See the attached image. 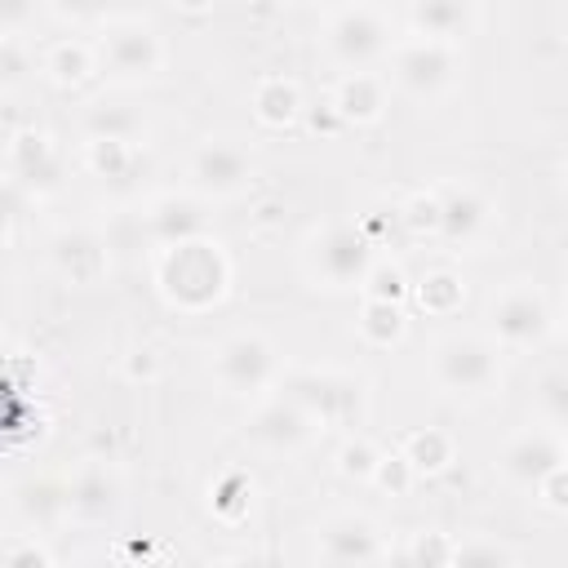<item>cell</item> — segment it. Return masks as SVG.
<instances>
[{"instance_id":"8992f818","label":"cell","mask_w":568,"mask_h":568,"mask_svg":"<svg viewBox=\"0 0 568 568\" xmlns=\"http://www.w3.org/2000/svg\"><path fill=\"white\" fill-rule=\"evenodd\" d=\"M284 399H293L302 413H311L324 430V426H337L355 413L359 382L346 373H333V368H297L284 377Z\"/></svg>"},{"instance_id":"f546056e","label":"cell","mask_w":568,"mask_h":568,"mask_svg":"<svg viewBox=\"0 0 568 568\" xmlns=\"http://www.w3.org/2000/svg\"><path fill=\"white\" fill-rule=\"evenodd\" d=\"M209 497H213V510H217V515H226V519H240V515L248 510L253 484H248V475H240V470H226V475H217V479H213Z\"/></svg>"},{"instance_id":"5bb4252c","label":"cell","mask_w":568,"mask_h":568,"mask_svg":"<svg viewBox=\"0 0 568 568\" xmlns=\"http://www.w3.org/2000/svg\"><path fill=\"white\" fill-rule=\"evenodd\" d=\"M315 430H320V422L311 417V413H302L293 399H271V404H262L248 422H244V435L257 444V448H266V453H302L311 439H315Z\"/></svg>"},{"instance_id":"1f68e13d","label":"cell","mask_w":568,"mask_h":568,"mask_svg":"<svg viewBox=\"0 0 568 568\" xmlns=\"http://www.w3.org/2000/svg\"><path fill=\"white\" fill-rule=\"evenodd\" d=\"M413 466L399 457V453H382L377 457V466H373V475H368V484H377L386 497H408V488H413Z\"/></svg>"},{"instance_id":"6da1fadb","label":"cell","mask_w":568,"mask_h":568,"mask_svg":"<svg viewBox=\"0 0 568 568\" xmlns=\"http://www.w3.org/2000/svg\"><path fill=\"white\" fill-rule=\"evenodd\" d=\"M155 284L169 306H178L186 315H204L231 293V262H226L222 244L209 235H195L182 244H160Z\"/></svg>"},{"instance_id":"f35d334b","label":"cell","mask_w":568,"mask_h":568,"mask_svg":"<svg viewBox=\"0 0 568 568\" xmlns=\"http://www.w3.org/2000/svg\"><path fill=\"white\" fill-rule=\"evenodd\" d=\"M160 351L155 346H133L129 355H124V377L129 382H155L160 377Z\"/></svg>"},{"instance_id":"484cf974","label":"cell","mask_w":568,"mask_h":568,"mask_svg":"<svg viewBox=\"0 0 568 568\" xmlns=\"http://www.w3.org/2000/svg\"><path fill=\"white\" fill-rule=\"evenodd\" d=\"M44 75H49L58 89H75V84H84V80L93 75V53H89V44H80V40H62V44H53V49L44 53Z\"/></svg>"},{"instance_id":"3957f363","label":"cell","mask_w":568,"mask_h":568,"mask_svg":"<svg viewBox=\"0 0 568 568\" xmlns=\"http://www.w3.org/2000/svg\"><path fill=\"white\" fill-rule=\"evenodd\" d=\"M368 262H373V240H368V231L346 226V222L324 226V231L306 244V271H311L324 288H359Z\"/></svg>"},{"instance_id":"d4e9b609","label":"cell","mask_w":568,"mask_h":568,"mask_svg":"<svg viewBox=\"0 0 568 568\" xmlns=\"http://www.w3.org/2000/svg\"><path fill=\"white\" fill-rule=\"evenodd\" d=\"M84 164L102 182H124L138 169V151H133V142H120V138H89Z\"/></svg>"},{"instance_id":"9c48e42d","label":"cell","mask_w":568,"mask_h":568,"mask_svg":"<svg viewBox=\"0 0 568 568\" xmlns=\"http://www.w3.org/2000/svg\"><path fill=\"white\" fill-rule=\"evenodd\" d=\"M386 44H390L386 22H382L373 9H364V4L342 9V13L324 27V49H328V58L342 62V67H355V71H364L368 62H377V58L386 53Z\"/></svg>"},{"instance_id":"7402d4cb","label":"cell","mask_w":568,"mask_h":568,"mask_svg":"<svg viewBox=\"0 0 568 568\" xmlns=\"http://www.w3.org/2000/svg\"><path fill=\"white\" fill-rule=\"evenodd\" d=\"M399 457L413 466V475H444L457 457V444L448 430L439 426H422V430H408L404 444H399Z\"/></svg>"},{"instance_id":"8fae6325","label":"cell","mask_w":568,"mask_h":568,"mask_svg":"<svg viewBox=\"0 0 568 568\" xmlns=\"http://www.w3.org/2000/svg\"><path fill=\"white\" fill-rule=\"evenodd\" d=\"M4 169H9V182L18 191H31V195H49L62 182V160H58L49 133H40V129H18L9 138Z\"/></svg>"},{"instance_id":"d6986e66","label":"cell","mask_w":568,"mask_h":568,"mask_svg":"<svg viewBox=\"0 0 568 568\" xmlns=\"http://www.w3.org/2000/svg\"><path fill=\"white\" fill-rule=\"evenodd\" d=\"M204 231H209V222L191 195H160L146 204V235L155 244H182V240H195Z\"/></svg>"},{"instance_id":"5b68a950","label":"cell","mask_w":568,"mask_h":568,"mask_svg":"<svg viewBox=\"0 0 568 568\" xmlns=\"http://www.w3.org/2000/svg\"><path fill=\"white\" fill-rule=\"evenodd\" d=\"M390 80L413 98H439L457 80V49L417 36L390 53Z\"/></svg>"},{"instance_id":"d590c367","label":"cell","mask_w":568,"mask_h":568,"mask_svg":"<svg viewBox=\"0 0 568 568\" xmlns=\"http://www.w3.org/2000/svg\"><path fill=\"white\" fill-rule=\"evenodd\" d=\"M528 493H532V497H537V501H541L550 515H564V510H568V470H564V466L546 470V475H541V479H537Z\"/></svg>"},{"instance_id":"7bdbcfd3","label":"cell","mask_w":568,"mask_h":568,"mask_svg":"<svg viewBox=\"0 0 568 568\" xmlns=\"http://www.w3.org/2000/svg\"><path fill=\"white\" fill-rule=\"evenodd\" d=\"M253 222H257V226H275V222H284V204H280V200H262L257 213H253Z\"/></svg>"},{"instance_id":"ba28073f","label":"cell","mask_w":568,"mask_h":568,"mask_svg":"<svg viewBox=\"0 0 568 568\" xmlns=\"http://www.w3.org/2000/svg\"><path fill=\"white\" fill-rule=\"evenodd\" d=\"M186 178H191V191L209 195V200H231L240 191H248L253 182V160L235 146V142H222V138H209L191 151V164H186Z\"/></svg>"},{"instance_id":"4fadbf2b","label":"cell","mask_w":568,"mask_h":568,"mask_svg":"<svg viewBox=\"0 0 568 568\" xmlns=\"http://www.w3.org/2000/svg\"><path fill=\"white\" fill-rule=\"evenodd\" d=\"M501 475L515 484V488H532L546 470H555V466H564V435H559V426H528V430H519L506 448H501Z\"/></svg>"},{"instance_id":"ee69618b","label":"cell","mask_w":568,"mask_h":568,"mask_svg":"<svg viewBox=\"0 0 568 568\" xmlns=\"http://www.w3.org/2000/svg\"><path fill=\"white\" fill-rule=\"evenodd\" d=\"M217 0H173V9H182V13H209Z\"/></svg>"},{"instance_id":"4316f807","label":"cell","mask_w":568,"mask_h":568,"mask_svg":"<svg viewBox=\"0 0 568 568\" xmlns=\"http://www.w3.org/2000/svg\"><path fill=\"white\" fill-rule=\"evenodd\" d=\"M84 129H89V138H120V142H138V133H142V115H138L133 106H106V102H98V106H89Z\"/></svg>"},{"instance_id":"83f0119b","label":"cell","mask_w":568,"mask_h":568,"mask_svg":"<svg viewBox=\"0 0 568 568\" xmlns=\"http://www.w3.org/2000/svg\"><path fill=\"white\" fill-rule=\"evenodd\" d=\"M359 288H364V297L399 302V306H404V297H408V275H404V266H395V262H368Z\"/></svg>"},{"instance_id":"ffe728a7","label":"cell","mask_w":568,"mask_h":568,"mask_svg":"<svg viewBox=\"0 0 568 568\" xmlns=\"http://www.w3.org/2000/svg\"><path fill=\"white\" fill-rule=\"evenodd\" d=\"M342 124H377L386 115V84L368 71H351L342 75V84L333 89V102Z\"/></svg>"},{"instance_id":"ac0fdd59","label":"cell","mask_w":568,"mask_h":568,"mask_svg":"<svg viewBox=\"0 0 568 568\" xmlns=\"http://www.w3.org/2000/svg\"><path fill=\"white\" fill-rule=\"evenodd\" d=\"M488 200L479 195V191H470V186H448L444 195H439V226H435V235L444 240V244H475L479 235H484V226H488Z\"/></svg>"},{"instance_id":"60d3db41","label":"cell","mask_w":568,"mask_h":568,"mask_svg":"<svg viewBox=\"0 0 568 568\" xmlns=\"http://www.w3.org/2000/svg\"><path fill=\"white\" fill-rule=\"evenodd\" d=\"M22 71H27V58H22V53H18V44L0 31V84H13Z\"/></svg>"},{"instance_id":"2e32d148","label":"cell","mask_w":568,"mask_h":568,"mask_svg":"<svg viewBox=\"0 0 568 568\" xmlns=\"http://www.w3.org/2000/svg\"><path fill=\"white\" fill-rule=\"evenodd\" d=\"M49 262L67 284H98L111 266L106 244L93 231H58L49 240Z\"/></svg>"},{"instance_id":"277c9868","label":"cell","mask_w":568,"mask_h":568,"mask_svg":"<svg viewBox=\"0 0 568 568\" xmlns=\"http://www.w3.org/2000/svg\"><path fill=\"white\" fill-rule=\"evenodd\" d=\"M280 359L262 333H231L213 351V377L226 395H257L275 382Z\"/></svg>"},{"instance_id":"e575fe53","label":"cell","mask_w":568,"mask_h":568,"mask_svg":"<svg viewBox=\"0 0 568 568\" xmlns=\"http://www.w3.org/2000/svg\"><path fill=\"white\" fill-rule=\"evenodd\" d=\"M519 555L510 550V546H501V541H484V537H475V541H457L453 546V564H515Z\"/></svg>"},{"instance_id":"74e56055","label":"cell","mask_w":568,"mask_h":568,"mask_svg":"<svg viewBox=\"0 0 568 568\" xmlns=\"http://www.w3.org/2000/svg\"><path fill=\"white\" fill-rule=\"evenodd\" d=\"M115 0H49V9L62 18V22H102L111 13Z\"/></svg>"},{"instance_id":"8d00e7d4","label":"cell","mask_w":568,"mask_h":568,"mask_svg":"<svg viewBox=\"0 0 568 568\" xmlns=\"http://www.w3.org/2000/svg\"><path fill=\"white\" fill-rule=\"evenodd\" d=\"M0 564H9V568H49V564H53V550L22 537V541L0 546Z\"/></svg>"},{"instance_id":"7a4b0ae2","label":"cell","mask_w":568,"mask_h":568,"mask_svg":"<svg viewBox=\"0 0 568 568\" xmlns=\"http://www.w3.org/2000/svg\"><path fill=\"white\" fill-rule=\"evenodd\" d=\"M430 377L439 390L457 395V399H484L501 386V364H497V346L479 333H453L435 346L430 355Z\"/></svg>"},{"instance_id":"f1b7e54d","label":"cell","mask_w":568,"mask_h":568,"mask_svg":"<svg viewBox=\"0 0 568 568\" xmlns=\"http://www.w3.org/2000/svg\"><path fill=\"white\" fill-rule=\"evenodd\" d=\"M377 457H382V448H377L373 439L351 435V439L337 448V475H342V479H355V484H368V475H373Z\"/></svg>"},{"instance_id":"603a6c76","label":"cell","mask_w":568,"mask_h":568,"mask_svg":"<svg viewBox=\"0 0 568 568\" xmlns=\"http://www.w3.org/2000/svg\"><path fill=\"white\" fill-rule=\"evenodd\" d=\"M408 297L417 302V311H426V315H435V320H448V315L462 311V302H466V284H462L457 271L439 266V271H426V280L408 284Z\"/></svg>"},{"instance_id":"ab89813d","label":"cell","mask_w":568,"mask_h":568,"mask_svg":"<svg viewBox=\"0 0 568 568\" xmlns=\"http://www.w3.org/2000/svg\"><path fill=\"white\" fill-rule=\"evenodd\" d=\"M36 4L40 0H0V31H22L31 18H36Z\"/></svg>"},{"instance_id":"b9f144b4","label":"cell","mask_w":568,"mask_h":568,"mask_svg":"<svg viewBox=\"0 0 568 568\" xmlns=\"http://www.w3.org/2000/svg\"><path fill=\"white\" fill-rule=\"evenodd\" d=\"M13 213H18V195L9 186H0V244L13 235Z\"/></svg>"},{"instance_id":"30bf717a","label":"cell","mask_w":568,"mask_h":568,"mask_svg":"<svg viewBox=\"0 0 568 568\" xmlns=\"http://www.w3.org/2000/svg\"><path fill=\"white\" fill-rule=\"evenodd\" d=\"M102 62L115 80H151L164 67V44L146 22H115L102 31Z\"/></svg>"},{"instance_id":"836d02e7","label":"cell","mask_w":568,"mask_h":568,"mask_svg":"<svg viewBox=\"0 0 568 568\" xmlns=\"http://www.w3.org/2000/svg\"><path fill=\"white\" fill-rule=\"evenodd\" d=\"M453 537L448 532H417L413 541H408V550H404V559L408 564H453Z\"/></svg>"},{"instance_id":"e0dca14e","label":"cell","mask_w":568,"mask_h":568,"mask_svg":"<svg viewBox=\"0 0 568 568\" xmlns=\"http://www.w3.org/2000/svg\"><path fill=\"white\" fill-rule=\"evenodd\" d=\"M408 22L422 40L457 44L462 36L475 31L479 9H475V0H408Z\"/></svg>"},{"instance_id":"4dcf8cb0","label":"cell","mask_w":568,"mask_h":568,"mask_svg":"<svg viewBox=\"0 0 568 568\" xmlns=\"http://www.w3.org/2000/svg\"><path fill=\"white\" fill-rule=\"evenodd\" d=\"M537 408L550 426H564L568 422V377L564 368H546L541 382H537Z\"/></svg>"},{"instance_id":"9a60e30c","label":"cell","mask_w":568,"mask_h":568,"mask_svg":"<svg viewBox=\"0 0 568 568\" xmlns=\"http://www.w3.org/2000/svg\"><path fill=\"white\" fill-rule=\"evenodd\" d=\"M120 497H124V488H120L115 470H106V462H84L62 493L67 515H75L80 524H106L120 510Z\"/></svg>"},{"instance_id":"7c38bea8","label":"cell","mask_w":568,"mask_h":568,"mask_svg":"<svg viewBox=\"0 0 568 568\" xmlns=\"http://www.w3.org/2000/svg\"><path fill=\"white\" fill-rule=\"evenodd\" d=\"M386 541L368 515H333L315 532V559L320 564H377L386 559Z\"/></svg>"},{"instance_id":"cb8c5ba5","label":"cell","mask_w":568,"mask_h":568,"mask_svg":"<svg viewBox=\"0 0 568 568\" xmlns=\"http://www.w3.org/2000/svg\"><path fill=\"white\" fill-rule=\"evenodd\" d=\"M355 328H359V337H364L368 346L390 351V346H399V342L408 337V315H404V306H399V302H377V297H364Z\"/></svg>"},{"instance_id":"d6a6232c","label":"cell","mask_w":568,"mask_h":568,"mask_svg":"<svg viewBox=\"0 0 568 568\" xmlns=\"http://www.w3.org/2000/svg\"><path fill=\"white\" fill-rule=\"evenodd\" d=\"M399 217H404L408 235H435V226H439V195H430V191L408 195L404 209H399Z\"/></svg>"},{"instance_id":"52a82bcc","label":"cell","mask_w":568,"mask_h":568,"mask_svg":"<svg viewBox=\"0 0 568 568\" xmlns=\"http://www.w3.org/2000/svg\"><path fill=\"white\" fill-rule=\"evenodd\" d=\"M488 320H493V333L497 342L506 346H537L546 333H550V302L541 288L532 284H506L493 302H488Z\"/></svg>"},{"instance_id":"44dd1931","label":"cell","mask_w":568,"mask_h":568,"mask_svg":"<svg viewBox=\"0 0 568 568\" xmlns=\"http://www.w3.org/2000/svg\"><path fill=\"white\" fill-rule=\"evenodd\" d=\"M253 115L262 129H288L302 115V89L288 75H262L253 84Z\"/></svg>"}]
</instances>
